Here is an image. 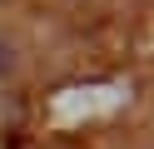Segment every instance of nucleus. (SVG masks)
<instances>
[{
    "label": "nucleus",
    "instance_id": "f257e3e1",
    "mask_svg": "<svg viewBox=\"0 0 154 149\" xmlns=\"http://www.w3.org/2000/svg\"><path fill=\"white\" fill-rule=\"evenodd\" d=\"M15 65V55H10V50H5V45H0V75H5V70H10Z\"/></svg>",
    "mask_w": 154,
    "mask_h": 149
}]
</instances>
